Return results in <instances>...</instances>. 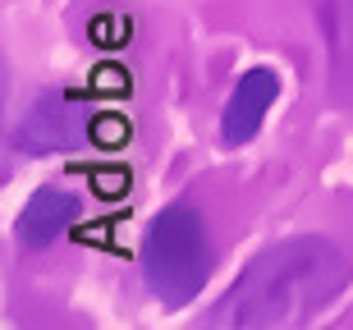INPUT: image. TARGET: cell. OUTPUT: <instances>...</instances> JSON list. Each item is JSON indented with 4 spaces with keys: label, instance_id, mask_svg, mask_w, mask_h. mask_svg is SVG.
<instances>
[{
    "label": "cell",
    "instance_id": "cell-2",
    "mask_svg": "<svg viewBox=\"0 0 353 330\" xmlns=\"http://www.w3.org/2000/svg\"><path fill=\"white\" fill-rule=\"evenodd\" d=\"M211 238H207V220L188 207L174 202L157 220L147 225L143 238V280L147 289L157 293L165 307H183L193 303L202 285L211 276Z\"/></svg>",
    "mask_w": 353,
    "mask_h": 330
},
{
    "label": "cell",
    "instance_id": "cell-1",
    "mask_svg": "<svg viewBox=\"0 0 353 330\" xmlns=\"http://www.w3.org/2000/svg\"><path fill=\"white\" fill-rule=\"evenodd\" d=\"M349 285L344 252L321 234H294L262 248L243 266V276L211 307L207 326L216 330H271L303 326L321 317Z\"/></svg>",
    "mask_w": 353,
    "mask_h": 330
},
{
    "label": "cell",
    "instance_id": "cell-8",
    "mask_svg": "<svg viewBox=\"0 0 353 330\" xmlns=\"http://www.w3.org/2000/svg\"><path fill=\"white\" fill-rule=\"evenodd\" d=\"M97 184L105 188V198H119V188L129 184V174H119V170H110V174H97Z\"/></svg>",
    "mask_w": 353,
    "mask_h": 330
},
{
    "label": "cell",
    "instance_id": "cell-6",
    "mask_svg": "<svg viewBox=\"0 0 353 330\" xmlns=\"http://www.w3.org/2000/svg\"><path fill=\"white\" fill-rule=\"evenodd\" d=\"M330 55V92L335 101H353V0H312Z\"/></svg>",
    "mask_w": 353,
    "mask_h": 330
},
{
    "label": "cell",
    "instance_id": "cell-9",
    "mask_svg": "<svg viewBox=\"0 0 353 330\" xmlns=\"http://www.w3.org/2000/svg\"><path fill=\"white\" fill-rule=\"evenodd\" d=\"M124 74H119V69H101V74H97V87H101V92H119V87H124Z\"/></svg>",
    "mask_w": 353,
    "mask_h": 330
},
{
    "label": "cell",
    "instance_id": "cell-4",
    "mask_svg": "<svg viewBox=\"0 0 353 330\" xmlns=\"http://www.w3.org/2000/svg\"><path fill=\"white\" fill-rule=\"evenodd\" d=\"M275 96H280V74L271 65H257L248 69L243 79L234 83V92L225 101V115H221V143L225 147H243L257 138L262 129L266 110L275 106Z\"/></svg>",
    "mask_w": 353,
    "mask_h": 330
},
{
    "label": "cell",
    "instance_id": "cell-7",
    "mask_svg": "<svg viewBox=\"0 0 353 330\" xmlns=\"http://www.w3.org/2000/svg\"><path fill=\"white\" fill-rule=\"evenodd\" d=\"M124 133H129V124H124L119 115H101L97 124H92V138H97V143H105V147L124 143Z\"/></svg>",
    "mask_w": 353,
    "mask_h": 330
},
{
    "label": "cell",
    "instance_id": "cell-3",
    "mask_svg": "<svg viewBox=\"0 0 353 330\" xmlns=\"http://www.w3.org/2000/svg\"><path fill=\"white\" fill-rule=\"evenodd\" d=\"M92 124L65 92H41L28 115L19 119V129H14L10 143L28 156H46V152H69V147H83L92 138Z\"/></svg>",
    "mask_w": 353,
    "mask_h": 330
},
{
    "label": "cell",
    "instance_id": "cell-5",
    "mask_svg": "<svg viewBox=\"0 0 353 330\" xmlns=\"http://www.w3.org/2000/svg\"><path fill=\"white\" fill-rule=\"evenodd\" d=\"M79 216H83V202L74 198V193H65V188H55V184H41L37 193L28 198V207L19 212L14 234H19L23 248H51L60 234L74 229Z\"/></svg>",
    "mask_w": 353,
    "mask_h": 330
}]
</instances>
